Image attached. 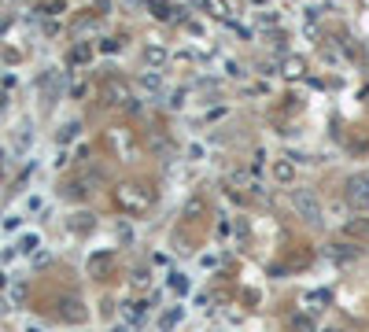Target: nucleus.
<instances>
[{
	"label": "nucleus",
	"instance_id": "1",
	"mask_svg": "<svg viewBox=\"0 0 369 332\" xmlns=\"http://www.w3.org/2000/svg\"><path fill=\"white\" fill-rule=\"evenodd\" d=\"M115 199H118V207H122L126 214H144V211L151 207V192H148L144 185H137V181H129V185H118Z\"/></svg>",
	"mask_w": 369,
	"mask_h": 332
},
{
	"label": "nucleus",
	"instance_id": "2",
	"mask_svg": "<svg viewBox=\"0 0 369 332\" xmlns=\"http://www.w3.org/2000/svg\"><path fill=\"white\" fill-rule=\"evenodd\" d=\"M343 196H347V203H351L355 211L369 207V177H351L347 188H343Z\"/></svg>",
	"mask_w": 369,
	"mask_h": 332
},
{
	"label": "nucleus",
	"instance_id": "3",
	"mask_svg": "<svg viewBox=\"0 0 369 332\" xmlns=\"http://www.w3.org/2000/svg\"><path fill=\"white\" fill-rule=\"evenodd\" d=\"M295 207H299V214H307V221H321V207H318L314 192H295Z\"/></svg>",
	"mask_w": 369,
	"mask_h": 332
},
{
	"label": "nucleus",
	"instance_id": "4",
	"mask_svg": "<svg viewBox=\"0 0 369 332\" xmlns=\"http://www.w3.org/2000/svg\"><path fill=\"white\" fill-rule=\"evenodd\" d=\"M103 96H107V104H129V89H122L118 81H107Z\"/></svg>",
	"mask_w": 369,
	"mask_h": 332
},
{
	"label": "nucleus",
	"instance_id": "5",
	"mask_svg": "<svg viewBox=\"0 0 369 332\" xmlns=\"http://www.w3.org/2000/svg\"><path fill=\"white\" fill-rule=\"evenodd\" d=\"M273 177H277L280 185H292V181H295V166L285 163V159H277V163H273Z\"/></svg>",
	"mask_w": 369,
	"mask_h": 332
},
{
	"label": "nucleus",
	"instance_id": "6",
	"mask_svg": "<svg viewBox=\"0 0 369 332\" xmlns=\"http://www.w3.org/2000/svg\"><path fill=\"white\" fill-rule=\"evenodd\" d=\"M303 71H307V66H303L299 59H288V63H285V78H299Z\"/></svg>",
	"mask_w": 369,
	"mask_h": 332
},
{
	"label": "nucleus",
	"instance_id": "7",
	"mask_svg": "<svg viewBox=\"0 0 369 332\" xmlns=\"http://www.w3.org/2000/svg\"><path fill=\"white\" fill-rule=\"evenodd\" d=\"M163 59H166L163 49H148V63H163Z\"/></svg>",
	"mask_w": 369,
	"mask_h": 332
},
{
	"label": "nucleus",
	"instance_id": "8",
	"mask_svg": "<svg viewBox=\"0 0 369 332\" xmlns=\"http://www.w3.org/2000/svg\"><path fill=\"white\" fill-rule=\"evenodd\" d=\"M310 328H314V325H310L307 318H295V332H310Z\"/></svg>",
	"mask_w": 369,
	"mask_h": 332
}]
</instances>
